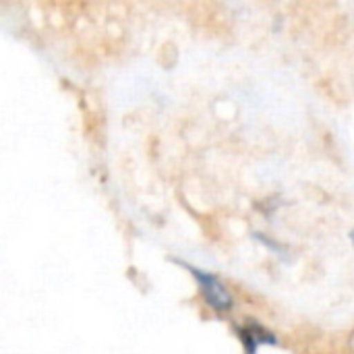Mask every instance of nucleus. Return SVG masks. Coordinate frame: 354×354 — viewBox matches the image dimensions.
<instances>
[{
  "instance_id": "1",
  "label": "nucleus",
  "mask_w": 354,
  "mask_h": 354,
  "mask_svg": "<svg viewBox=\"0 0 354 354\" xmlns=\"http://www.w3.org/2000/svg\"><path fill=\"white\" fill-rule=\"evenodd\" d=\"M193 276L195 280L199 282L201 286V292H203V299L209 303V307H214L216 311H228L232 307V297L228 295V290L220 284L218 278L197 270V268H191V266H185Z\"/></svg>"
},
{
  "instance_id": "2",
  "label": "nucleus",
  "mask_w": 354,
  "mask_h": 354,
  "mask_svg": "<svg viewBox=\"0 0 354 354\" xmlns=\"http://www.w3.org/2000/svg\"><path fill=\"white\" fill-rule=\"evenodd\" d=\"M239 334H241V340L245 344L247 354H255L257 353V346H261V344H276L274 336L268 334L261 326H257L253 322L245 330H239Z\"/></svg>"
},
{
  "instance_id": "3",
  "label": "nucleus",
  "mask_w": 354,
  "mask_h": 354,
  "mask_svg": "<svg viewBox=\"0 0 354 354\" xmlns=\"http://www.w3.org/2000/svg\"><path fill=\"white\" fill-rule=\"evenodd\" d=\"M348 344H351V351L354 353V334H353V338H351V342H348Z\"/></svg>"
}]
</instances>
